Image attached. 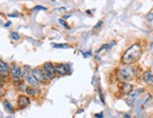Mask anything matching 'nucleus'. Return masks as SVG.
Instances as JSON below:
<instances>
[{
  "label": "nucleus",
  "mask_w": 153,
  "mask_h": 118,
  "mask_svg": "<svg viewBox=\"0 0 153 118\" xmlns=\"http://www.w3.org/2000/svg\"><path fill=\"white\" fill-rule=\"evenodd\" d=\"M103 22L101 20H100L99 22H98L97 24H96V26L93 28V31H95V30H97V29H99L101 26H103Z\"/></svg>",
  "instance_id": "21"
},
{
  "label": "nucleus",
  "mask_w": 153,
  "mask_h": 118,
  "mask_svg": "<svg viewBox=\"0 0 153 118\" xmlns=\"http://www.w3.org/2000/svg\"><path fill=\"white\" fill-rule=\"evenodd\" d=\"M22 68H23V70H22V78L24 81V79H27V78L31 74V70L32 69L30 68V66H28V65H24V67H22Z\"/></svg>",
  "instance_id": "14"
},
{
  "label": "nucleus",
  "mask_w": 153,
  "mask_h": 118,
  "mask_svg": "<svg viewBox=\"0 0 153 118\" xmlns=\"http://www.w3.org/2000/svg\"><path fill=\"white\" fill-rule=\"evenodd\" d=\"M25 81H27L29 86H31L33 88H36V89H39V88H40V82L37 81L36 78L34 77L32 74L29 75L28 77L27 78V79H25Z\"/></svg>",
  "instance_id": "12"
},
{
  "label": "nucleus",
  "mask_w": 153,
  "mask_h": 118,
  "mask_svg": "<svg viewBox=\"0 0 153 118\" xmlns=\"http://www.w3.org/2000/svg\"><path fill=\"white\" fill-rule=\"evenodd\" d=\"M70 17H71V15H70V14H66V15L63 16V19H64V20H67V19H69Z\"/></svg>",
  "instance_id": "27"
},
{
  "label": "nucleus",
  "mask_w": 153,
  "mask_h": 118,
  "mask_svg": "<svg viewBox=\"0 0 153 118\" xmlns=\"http://www.w3.org/2000/svg\"><path fill=\"white\" fill-rule=\"evenodd\" d=\"M8 17H13V18H15V17H18L19 14L18 13H13V14H8Z\"/></svg>",
  "instance_id": "26"
},
{
  "label": "nucleus",
  "mask_w": 153,
  "mask_h": 118,
  "mask_svg": "<svg viewBox=\"0 0 153 118\" xmlns=\"http://www.w3.org/2000/svg\"><path fill=\"white\" fill-rule=\"evenodd\" d=\"M38 89H36V88H33L31 86H27V85H25L24 87V93H25V95H28V96H36L37 94H38Z\"/></svg>",
  "instance_id": "13"
},
{
  "label": "nucleus",
  "mask_w": 153,
  "mask_h": 118,
  "mask_svg": "<svg viewBox=\"0 0 153 118\" xmlns=\"http://www.w3.org/2000/svg\"><path fill=\"white\" fill-rule=\"evenodd\" d=\"M137 75V69L133 64L119 67L117 70V78L120 82H129Z\"/></svg>",
  "instance_id": "2"
},
{
  "label": "nucleus",
  "mask_w": 153,
  "mask_h": 118,
  "mask_svg": "<svg viewBox=\"0 0 153 118\" xmlns=\"http://www.w3.org/2000/svg\"><path fill=\"white\" fill-rule=\"evenodd\" d=\"M52 46L54 48H57V49H66L70 47V45L68 44H53Z\"/></svg>",
  "instance_id": "16"
},
{
  "label": "nucleus",
  "mask_w": 153,
  "mask_h": 118,
  "mask_svg": "<svg viewBox=\"0 0 153 118\" xmlns=\"http://www.w3.org/2000/svg\"><path fill=\"white\" fill-rule=\"evenodd\" d=\"M143 53L142 45L140 44H133L123 53L121 57V62L124 65L134 64L139 61Z\"/></svg>",
  "instance_id": "1"
},
{
  "label": "nucleus",
  "mask_w": 153,
  "mask_h": 118,
  "mask_svg": "<svg viewBox=\"0 0 153 118\" xmlns=\"http://www.w3.org/2000/svg\"><path fill=\"white\" fill-rule=\"evenodd\" d=\"M41 70L42 72L44 73L46 78L48 79V81L50 82L52 79H54L57 77L56 75V71H54V64L52 61H46L43 64L41 65Z\"/></svg>",
  "instance_id": "4"
},
{
  "label": "nucleus",
  "mask_w": 153,
  "mask_h": 118,
  "mask_svg": "<svg viewBox=\"0 0 153 118\" xmlns=\"http://www.w3.org/2000/svg\"><path fill=\"white\" fill-rule=\"evenodd\" d=\"M58 22H59V24H61V26L62 27H64L65 28H67V29H70L71 28V27L68 25V23H67V21L66 20H64L63 18H60L58 20Z\"/></svg>",
  "instance_id": "18"
},
{
  "label": "nucleus",
  "mask_w": 153,
  "mask_h": 118,
  "mask_svg": "<svg viewBox=\"0 0 153 118\" xmlns=\"http://www.w3.org/2000/svg\"><path fill=\"white\" fill-rule=\"evenodd\" d=\"M11 22H10V21H8V22L5 24V25H4V28H8V27H10L11 26Z\"/></svg>",
  "instance_id": "25"
},
{
  "label": "nucleus",
  "mask_w": 153,
  "mask_h": 118,
  "mask_svg": "<svg viewBox=\"0 0 153 118\" xmlns=\"http://www.w3.org/2000/svg\"><path fill=\"white\" fill-rule=\"evenodd\" d=\"M31 74L36 78V79L40 82V84H48L49 81L46 78L44 73L42 72L41 67H35L31 70Z\"/></svg>",
  "instance_id": "7"
},
{
  "label": "nucleus",
  "mask_w": 153,
  "mask_h": 118,
  "mask_svg": "<svg viewBox=\"0 0 153 118\" xmlns=\"http://www.w3.org/2000/svg\"><path fill=\"white\" fill-rule=\"evenodd\" d=\"M54 71H56V75L59 76V77H63V76L71 74V68L69 65L66 64H62V62L54 64Z\"/></svg>",
  "instance_id": "6"
},
{
  "label": "nucleus",
  "mask_w": 153,
  "mask_h": 118,
  "mask_svg": "<svg viewBox=\"0 0 153 118\" xmlns=\"http://www.w3.org/2000/svg\"><path fill=\"white\" fill-rule=\"evenodd\" d=\"M22 70L23 68L20 65H18L17 64H11L10 66V77L11 81L13 82L14 84H19L20 82L24 81V79L22 78Z\"/></svg>",
  "instance_id": "3"
},
{
  "label": "nucleus",
  "mask_w": 153,
  "mask_h": 118,
  "mask_svg": "<svg viewBox=\"0 0 153 118\" xmlns=\"http://www.w3.org/2000/svg\"><path fill=\"white\" fill-rule=\"evenodd\" d=\"M0 75H2L4 78H7L10 77V65L4 61L0 60Z\"/></svg>",
  "instance_id": "9"
},
{
  "label": "nucleus",
  "mask_w": 153,
  "mask_h": 118,
  "mask_svg": "<svg viewBox=\"0 0 153 118\" xmlns=\"http://www.w3.org/2000/svg\"><path fill=\"white\" fill-rule=\"evenodd\" d=\"M142 78H143L144 82H145L147 85L153 86V74L150 72V70L145 71V72L143 73Z\"/></svg>",
  "instance_id": "10"
},
{
  "label": "nucleus",
  "mask_w": 153,
  "mask_h": 118,
  "mask_svg": "<svg viewBox=\"0 0 153 118\" xmlns=\"http://www.w3.org/2000/svg\"><path fill=\"white\" fill-rule=\"evenodd\" d=\"M10 36L11 38V40H13V41H19L20 40V35H19V33L18 32H16V31H11L10 33Z\"/></svg>",
  "instance_id": "17"
},
{
  "label": "nucleus",
  "mask_w": 153,
  "mask_h": 118,
  "mask_svg": "<svg viewBox=\"0 0 153 118\" xmlns=\"http://www.w3.org/2000/svg\"><path fill=\"white\" fill-rule=\"evenodd\" d=\"M48 9L46 7L43 6H40V5H37L34 8H32V11H47Z\"/></svg>",
  "instance_id": "19"
},
{
  "label": "nucleus",
  "mask_w": 153,
  "mask_h": 118,
  "mask_svg": "<svg viewBox=\"0 0 153 118\" xmlns=\"http://www.w3.org/2000/svg\"><path fill=\"white\" fill-rule=\"evenodd\" d=\"M4 79H5V78H4L2 75H0V87L3 86V84H4Z\"/></svg>",
  "instance_id": "23"
},
{
  "label": "nucleus",
  "mask_w": 153,
  "mask_h": 118,
  "mask_svg": "<svg viewBox=\"0 0 153 118\" xmlns=\"http://www.w3.org/2000/svg\"><path fill=\"white\" fill-rule=\"evenodd\" d=\"M150 51L152 52V54H153V42L150 44Z\"/></svg>",
  "instance_id": "28"
},
{
  "label": "nucleus",
  "mask_w": 153,
  "mask_h": 118,
  "mask_svg": "<svg viewBox=\"0 0 153 118\" xmlns=\"http://www.w3.org/2000/svg\"><path fill=\"white\" fill-rule=\"evenodd\" d=\"M146 19H147V22H152L153 21V13L152 12H148V13L147 14V16H146Z\"/></svg>",
  "instance_id": "20"
},
{
  "label": "nucleus",
  "mask_w": 153,
  "mask_h": 118,
  "mask_svg": "<svg viewBox=\"0 0 153 118\" xmlns=\"http://www.w3.org/2000/svg\"><path fill=\"white\" fill-rule=\"evenodd\" d=\"M133 90V86L131 85V83H129V82H121L120 91L122 92V94L129 95Z\"/></svg>",
  "instance_id": "11"
},
{
  "label": "nucleus",
  "mask_w": 153,
  "mask_h": 118,
  "mask_svg": "<svg viewBox=\"0 0 153 118\" xmlns=\"http://www.w3.org/2000/svg\"><path fill=\"white\" fill-rule=\"evenodd\" d=\"M3 106H4V109H5L8 112H10V113L14 112V109H13V107H12V105L10 103V101L4 100L3 101Z\"/></svg>",
  "instance_id": "15"
},
{
  "label": "nucleus",
  "mask_w": 153,
  "mask_h": 118,
  "mask_svg": "<svg viewBox=\"0 0 153 118\" xmlns=\"http://www.w3.org/2000/svg\"><path fill=\"white\" fill-rule=\"evenodd\" d=\"M143 92H144V88H138V89L133 90L129 95H127V98L125 99L126 104L128 105L129 107H131L133 105L134 101L136 100V98L142 94Z\"/></svg>",
  "instance_id": "5"
},
{
  "label": "nucleus",
  "mask_w": 153,
  "mask_h": 118,
  "mask_svg": "<svg viewBox=\"0 0 153 118\" xmlns=\"http://www.w3.org/2000/svg\"><path fill=\"white\" fill-rule=\"evenodd\" d=\"M83 56L84 58H88L91 56V51H88V52H84L83 53Z\"/></svg>",
  "instance_id": "22"
},
{
  "label": "nucleus",
  "mask_w": 153,
  "mask_h": 118,
  "mask_svg": "<svg viewBox=\"0 0 153 118\" xmlns=\"http://www.w3.org/2000/svg\"><path fill=\"white\" fill-rule=\"evenodd\" d=\"M30 104V98L27 95H19L17 98V107L20 110L25 109Z\"/></svg>",
  "instance_id": "8"
},
{
  "label": "nucleus",
  "mask_w": 153,
  "mask_h": 118,
  "mask_svg": "<svg viewBox=\"0 0 153 118\" xmlns=\"http://www.w3.org/2000/svg\"><path fill=\"white\" fill-rule=\"evenodd\" d=\"M95 117L96 118H103V112H101L100 113H97V114H95Z\"/></svg>",
  "instance_id": "24"
}]
</instances>
